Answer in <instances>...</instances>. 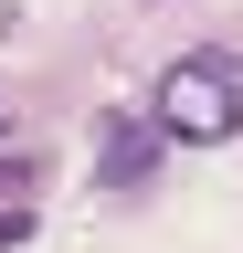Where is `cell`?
<instances>
[{
	"label": "cell",
	"instance_id": "obj_1",
	"mask_svg": "<svg viewBox=\"0 0 243 253\" xmlns=\"http://www.w3.org/2000/svg\"><path fill=\"white\" fill-rule=\"evenodd\" d=\"M148 116H159V137H180V148L243 137V63L233 53H180L159 74V95H148Z\"/></svg>",
	"mask_w": 243,
	"mask_h": 253
},
{
	"label": "cell",
	"instance_id": "obj_2",
	"mask_svg": "<svg viewBox=\"0 0 243 253\" xmlns=\"http://www.w3.org/2000/svg\"><path fill=\"white\" fill-rule=\"evenodd\" d=\"M148 158H159V116H106L96 126V179L106 190H138Z\"/></svg>",
	"mask_w": 243,
	"mask_h": 253
},
{
	"label": "cell",
	"instance_id": "obj_3",
	"mask_svg": "<svg viewBox=\"0 0 243 253\" xmlns=\"http://www.w3.org/2000/svg\"><path fill=\"white\" fill-rule=\"evenodd\" d=\"M21 232H32V211H0V243H21Z\"/></svg>",
	"mask_w": 243,
	"mask_h": 253
},
{
	"label": "cell",
	"instance_id": "obj_4",
	"mask_svg": "<svg viewBox=\"0 0 243 253\" xmlns=\"http://www.w3.org/2000/svg\"><path fill=\"white\" fill-rule=\"evenodd\" d=\"M0 126H11V116H0Z\"/></svg>",
	"mask_w": 243,
	"mask_h": 253
}]
</instances>
